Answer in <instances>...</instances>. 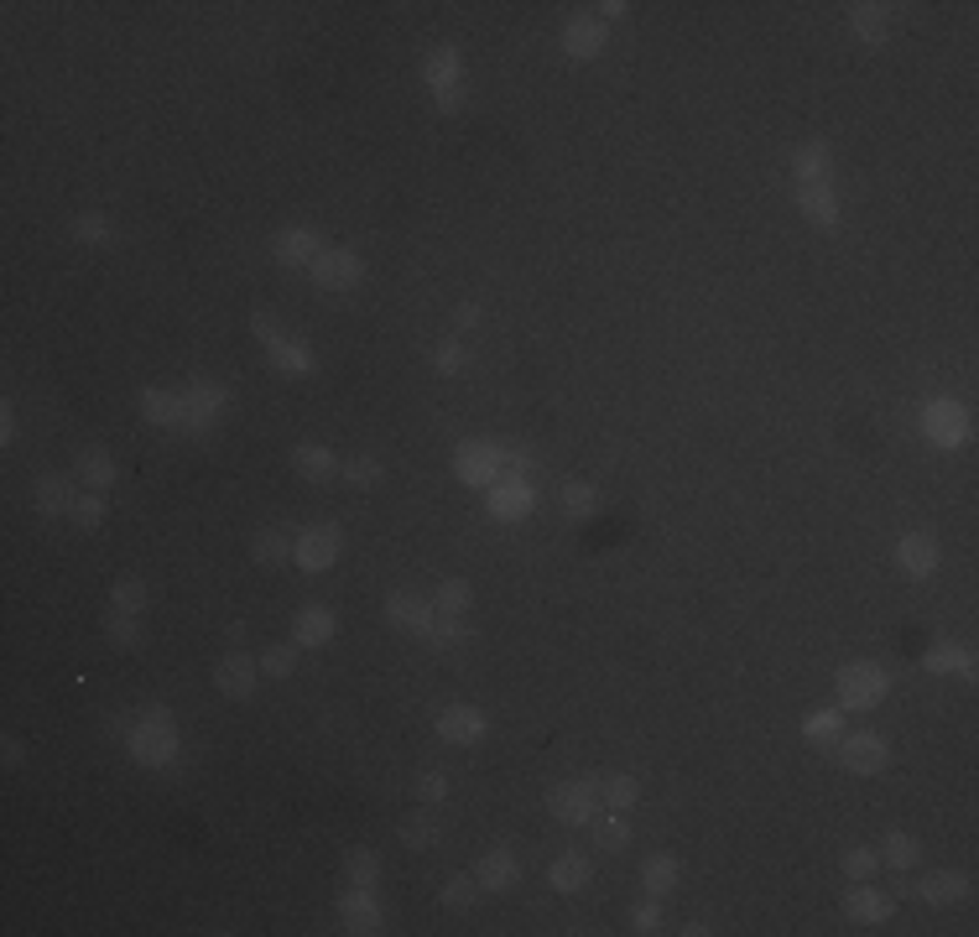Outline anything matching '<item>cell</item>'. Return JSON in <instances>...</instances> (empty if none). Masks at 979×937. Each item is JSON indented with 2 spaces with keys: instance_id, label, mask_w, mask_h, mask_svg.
Instances as JSON below:
<instances>
[{
  "instance_id": "6da1fadb",
  "label": "cell",
  "mask_w": 979,
  "mask_h": 937,
  "mask_svg": "<svg viewBox=\"0 0 979 937\" xmlns=\"http://www.w3.org/2000/svg\"><path fill=\"white\" fill-rule=\"evenodd\" d=\"M125 750L136 766H173L182 750V735H178V718L167 709H146V714L125 729Z\"/></svg>"
},
{
  "instance_id": "7a4b0ae2",
  "label": "cell",
  "mask_w": 979,
  "mask_h": 937,
  "mask_svg": "<svg viewBox=\"0 0 979 937\" xmlns=\"http://www.w3.org/2000/svg\"><path fill=\"white\" fill-rule=\"evenodd\" d=\"M886 693H891V678H886V667H876V661H849V667H839V678H834V699H839L844 714H870V709L886 703Z\"/></svg>"
},
{
  "instance_id": "3957f363",
  "label": "cell",
  "mask_w": 979,
  "mask_h": 937,
  "mask_svg": "<svg viewBox=\"0 0 979 937\" xmlns=\"http://www.w3.org/2000/svg\"><path fill=\"white\" fill-rule=\"evenodd\" d=\"M922 438L933 443V448H943V454H954V448H964L969 443V433H975V422H969V406H964L959 397H933L927 406H922Z\"/></svg>"
},
{
  "instance_id": "277c9868",
  "label": "cell",
  "mask_w": 979,
  "mask_h": 937,
  "mask_svg": "<svg viewBox=\"0 0 979 937\" xmlns=\"http://www.w3.org/2000/svg\"><path fill=\"white\" fill-rule=\"evenodd\" d=\"M422 83L433 89V104H438L443 115H454V110L464 104V58H459L454 42L422 53Z\"/></svg>"
},
{
  "instance_id": "5b68a950",
  "label": "cell",
  "mask_w": 979,
  "mask_h": 937,
  "mask_svg": "<svg viewBox=\"0 0 979 937\" xmlns=\"http://www.w3.org/2000/svg\"><path fill=\"white\" fill-rule=\"evenodd\" d=\"M251 334L266 344V359H271L277 376H313V370H319V355H313L302 339L281 334L277 323H271V313H256V319H251Z\"/></svg>"
},
{
  "instance_id": "8992f818",
  "label": "cell",
  "mask_w": 979,
  "mask_h": 937,
  "mask_svg": "<svg viewBox=\"0 0 979 937\" xmlns=\"http://www.w3.org/2000/svg\"><path fill=\"white\" fill-rule=\"evenodd\" d=\"M600 781L594 777H579V781H558L553 792H547V813L568 828H589V823L600 818Z\"/></svg>"
},
{
  "instance_id": "52a82bcc",
  "label": "cell",
  "mask_w": 979,
  "mask_h": 937,
  "mask_svg": "<svg viewBox=\"0 0 979 937\" xmlns=\"http://www.w3.org/2000/svg\"><path fill=\"white\" fill-rule=\"evenodd\" d=\"M505 475V448L490 438H469L454 448V479L469 484V490H490L496 479Z\"/></svg>"
},
{
  "instance_id": "ba28073f",
  "label": "cell",
  "mask_w": 979,
  "mask_h": 937,
  "mask_svg": "<svg viewBox=\"0 0 979 937\" xmlns=\"http://www.w3.org/2000/svg\"><path fill=\"white\" fill-rule=\"evenodd\" d=\"M834 750H839V766L849 771V777H880V771L891 766V739L880 735V729L839 735L834 739Z\"/></svg>"
},
{
  "instance_id": "9c48e42d",
  "label": "cell",
  "mask_w": 979,
  "mask_h": 937,
  "mask_svg": "<svg viewBox=\"0 0 979 937\" xmlns=\"http://www.w3.org/2000/svg\"><path fill=\"white\" fill-rule=\"evenodd\" d=\"M334 912H340L344 933H355V937L386 933V906H380L376 885H344L340 901H334Z\"/></svg>"
},
{
  "instance_id": "30bf717a",
  "label": "cell",
  "mask_w": 979,
  "mask_h": 937,
  "mask_svg": "<svg viewBox=\"0 0 979 937\" xmlns=\"http://www.w3.org/2000/svg\"><path fill=\"white\" fill-rule=\"evenodd\" d=\"M344 553V537H340V526H302L298 537H292V562H298L302 573H329L334 562H340Z\"/></svg>"
},
{
  "instance_id": "8fae6325",
  "label": "cell",
  "mask_w": 979,
  "mask_h": 937,
  "mask_svg": "<svg viewBox=\"0 0 979 937\" xmlns=\"http://www.w3.org/2000/svg\"><path fill=\"white\" fill-rule=\"evenodd\" d=\"M485 511L490 521L500 526H511V521H526L537 511V490H532V479H516V475H500L490 490H485Z\"/></svg>"
},
{
  "instance_id": "7c38bea8",
  "label": "cell",
  "mask_w": 979,
  "mask_h": 937,
  "mask_svg": "<svg viewBox=\"0 0 979 937\" xmlns=\"http://www.w3.org/2000/svg\"><path fill=\"white\" fill-rule=\"evenodd\" d=\"M308 277L319 281L323 292H355L365 281V260L355 250H344V245H329L313 266H308Z\"/></svg>"
},
{
  "instance_id": "4fadbf2b",
  "label": "cell",
  "mask_w": 979,
  "mask_h": 937,
  "mask_svg": "<svg viewBox=\"0 0 979 937\" xmlns=\"http://www.w3.org/2000/svg\"><path fill=\"white\" fill-rule=\"evenodd\" d=\"M182 406H188V422H182V433H209V427L224 417V406H230V391H224L220 380H193V386L182 391Z\"/></svg>"
},
{
  "instance_id": "5bb4252c",
  "label": "cell",
  "mask_w": 979,
  "mask_h": 937,
  "mask_svg": "<svg viewBox=\"0 0 979 937\" xmlns=\"http://www.w3.org/2000/svg\"><path fill=\"white\" fill-rule=\"evenodd\" d=\"M260 682V661L245 657L241 646H230L220 661H214V688H220L224 699H251Z\"/></svg>"
},
{
  "instance_id": "9a60e30c",
  "label": "cell",
  "mask_w": 979,
  "mask_h": 937,
  "mask_svg": "<svg viewBox=\"0 0 979 937\" xmlns=\"http://www.w3.org/2000/svg\"><path fill=\"white\" fill-rule=\"evenodd\" d=\"M897 568L906 573V579H933L943 568V547L933 532H906V537L897 542Z\"/></svg>"
},
{
  "instance_id": "2e32d148",
  "label": "cell",
  "mask_w": 979,
  "mask_h": 937,
  "mask_svg": "<svg viewBox=\"0 0 979 937\" xmlns=\"http://www.w3.org/2000/svg\"><path fill=\"white\" fill-rule=\"evenodd\" d=\"M386 620H391L397 631H407V636L427 640L433 620H438V604H427L422 594H407V589H391V594H386Z\"/></svg>"
},
{
  "instance_id": "e0dca14e",
  "label": "cell",
  "mask_w": 979,
  "mask_h": 937,
  "mask_svg": "<svg viewBox=\"0 0 979 937\" xmlns=\"http://www.w3.org/2000/svg\"><path fill=\"white\" fill-rule=\"evenodd\" d=\"M323 250H329V245H323V235L313 224H287V230H277V239H271V256H277L281 266H302V271H308Z\"/></svg>"
},
{
  "instance_id": "ac0fdd59",
  "label": "cell",
  "mask_w": 979,
  "mask_h": 937,
  "mask_svg": "<svg viewBox=\"0 0 979 937\" xmlns=\"http://www.w3.org/2000/svg\"><path fill=\"white\" fill-rule=\"evenodd\" d=\"M490 735V718L475 709V703H448L438 714V739L443 745H480Z\"/></svg>"
},
{
  "instance_id": "d6986e66",
  "label": "cell",
  "mask_w": 979,
  "mask_h": 937,
  "mask_svg": "<svg viewBox=\"0 0 979 937\" xmlns=\"http://www.w3.org/2000/svg\"><path fill=\"white\" fill-rule=\"evenodd\" d=\"M897 912V901L876 891L870 880H849V891H844V917L849 922H865V927H880V922H891Z\"/></svg>"
},
{
  "instance_id": "ffe728a7",
  "label": "cell",
  "mask_w": 979,
  "mask_h": 937,
  "mask_svg": "<svg viewBox=\"0 0 979 937\" xmlns=\"http://www.w3.org/2000/svg\"><path fill=\"white\" fill-rule=\"evenodd\" d=\"M922 667L938 672V678L975 682V646H964V640H933V646L922 651Z\"/></svg>"
},
{
  "instance_id": "44dd1931",
  "label": "cell",
  "mask_w": 979,
  "mask_h": 937,
  "mask_svg": "<svg viewBox=\"0 0 979 937\" xmlns=\"http://www.w3.org/2000/svg\"><path fill=\"white\" fill-rule=\"evenodd\" d=\"M792 199H798L802 220H813L819 230H834V224H839V193H834V182H792Z\"/></svg>"
},
{
  "instance_id": "7402d4cb",
  "label": "cell",
  "mask_w": 979,
  "mask_h": 937,
  "mask_svg": "<svg viewBox=\"0 0 979 937\" xmlns=\"http://www.w3.org/2000/svg\"><path fill=\"white\" fill-rule=\"evenodd\" d=\"M604 42H610V26H604L600 16H574L568 26H563V53H568V58H579V63L600 58Z\"/></svg>"
},
{
  "instance_id": "603a6c76",
  "label": "cell",
  "mask_w": 979,
  "mask_h": 937,
  "mask_svg": "<svg viewBox=\"0 0 979 937\" xmlns=\"http://www.w3.org/2000/svg\"><path fill=\"white\" fill-rule=\"evenodd\" d=\"M787 167H792V182H828L834 152H828V141H798L787 152Z\"/></svg>"
},
{
  "instance_id": "cb8c5ba5",
  "label": "cell",
  "mask_w": 979,
  "mask_h": 937,
  "mask_svg": "<svg viewBox=\"0 0 979 937\" xmlns=\"http://www.w3.org/2000/svg\"><path fill=\"white\" fill-rule=\"evenodd\" d=\"M912 896H917L922 906H954V901L969 896V875H964V870H933V875H922L917 885H912Z\"/></svg>"
},
{
  "instance_id": "d4e9b609",
  "label": "cell",
  "mask_w": 979,
  "mask_h": 937,
  "mask_svg": "<svg viewBox=\"0 0 979 937\" xmlns=\"http://www.w3.org/2000/svg\"><path fill=\"white\" fill-rule=\"evenodd\" d=\"M475 880H480V891H511V885H521V855L500 844L475 865Z\"/></svg>"
},
{
  "instance_id": "484cf974",
  "label": "cell",
  "mask_w": 979,
  "mask_h": 937,
  "mask_svg": "<svg viewBox=\"0 0 979 937\" xmlns=\"http://www.w3.org/2000/svg\"><path fill=\"white\" fill-rule=\"evenodd\" d=\"M141 417L152 422V427H173V433H182V422H188L182 391H162V386H146V391H141Z\"/></svg>"
},
{
  "instance_id": "4316f807",
  "label": "cell",
  "mask_w": 979,
  "mask_h": 937,
  "mask_svg": "<svg viewBox=\"0 0 979 937\" xmlns=\"http://www.w3.org/2000/svg\"><path fill=\"white\" fill-rule=\"evenodd\" d=\"M334 631H340V620H334L329 604H302L298 615H292V640L298 646H329Z\"/></svg>"
},
{
  "instance_id": "83f0119b",
  "label": "cell",
  "mask_w": 979,
  "mask_h": 937,
  "mask_svg": "<svg viewBox=\"0 0 979 937\" xmlns=\"http://www.w3.org/2000/svg\"><path fill=\"white\" fill-rule=\"evenodd\" d=\"M292 469H298V479H308V484L340 479V459H334V448H323V443H298V448H292Z\"/></svg>"
},
{
  "instance_id": "f1b7e54d",
  "label": "cell",
  "mask_w": 979,
  "mask_h": 937,
  "mask_svg": "<svg viewBox=\"0 0 979 937\" xmlns=\"http://www.w3.org/2000/svg\"><path fill=\"white\" fill-rule=\"evenodd\" d=\"M32 500H37L42 516H74V505H79V495H74V479H68V475H42L37 490H32Z\"/></svg>"
},
{
  "instance_id": "f546056e",
  "label": "cell",
  "mask_w": 979,
  "mask_h": 937,
  "mask_svg": "<svg viewBox=\"0 0 979 937\" xmlns=\"http://www.w3.org/2000/svg\"><path fill=\"white\" fill-rule=\"evenodd\" d=\"M849 32H855L859 42H886L891 37V5H876V0H859V5H849Z\"/></svg>"
},
{
  "instance_id": "4dcf8cb0",
  "label": "cell",
  "mask_w": 979,
  "mask_h": 937,
  "mask_svg": "<svg viewBox=\"0 0 979 937\" xmlns=\"http://www.w3.org/2000/svg\"><path fill=\"white\" fill-rule=\"evenodd\" d=\"M589 875H594V865H589V855H558L553 865H547V885L553 891H563V896H574V891H583L589 885Z\"/></svg>"
},
{
  "instance_id": "1f68e13d",
  "label": "cell",
  "mask_w": 979,
  "mask_h": 937,
  "mask_svg": "<svg viewBox=\"0 0 979 937\" xmlns=\"http://www.w3.org/2000/svg\"><path fill=\"white\" fill-rule=\"evenodd\" d=\"M401 844H407V849H433V844H438L443 838V818H438V807H427V802H422L418 813H407V818H401Z\"/></svg>"
},
{
  "instance_id": "d6a6232c",
  "label": "cell",
  "mask_w": 979,
  "mask_h": 937,
  "mask_svg": "<svg viewBox=\"0 0 979 937\" xmlns=\"http://www.w3.org/2000/svg\"><path fill=\"white\" fill-rule=\"evenodd\" d=\"M74 475H79L89 490H110L121 469H115V459H110L104 448H79V459H74Z\"/></svg>"
},
{
  "instance_id": "836d02e7",
  "label": "cell",
  "mask_w": 979,
  "mask_h": 937,
  "mask_svg": "<svg viewBox=\"0 0 979 937\" xmlns=\"http://www.w3.org/2000/svg\"><path fill=\"white\" fill-rule=\"evenodd\" d=\"M682 880V859L678 855H652L641 865V885L652 891V896H667V891H678Z\"/></svg>"
},
{
  "instance_id": "e575fe53",
  "label": "cell",
  "mask_w": 979,
  "mask_h": 937,
  "mask_svg": "<svg viewBox=\"0 0 979 937\" xmlns=\"http://www.w3.org/2000/svg\"><path fill=\"white\" fill-rule=\"evenodd\" d=\"M251 558L260 568H281V562H292V537L277 532V526H260L256 537H251Z\"/></svg>"
},
{
  "instance_id": "d590c367",
  "label": "cell",
  "mask_w": 979,
  "mask_h": 937,
  "mask_svg": "<svg viewBox=\"0 0 979 937\" xmlns=\"http://www.w3.org/2000/svg\"><path fill=\"white\" fill-rule=\"evenodd\" d=\"M600 802L615 807V813H631L641 802V781L631 771H615V777H600Z\"/></svg>"
},
{
  "instance_id": "8d00e7d4",
  "label": "cell",
  "mask_w": 979,
  "mask_h": 937,
  "mask_svg": "<svg viewBox=\"0 0 979 937\" xmlns=\"http://www.w3.org/2000/svg\"><path fill=\"white\" fill-rule=\"evenodd\" d=\"M844 735V709H813L802 714V739L808 745H834Z\"/></svg>"
},
{
  "instance_id": "74e56055",
  "label": "cell",
  "mask_w": 979,
  "mask_h": 937,
  "mask_svg": "<svg viewBox=\"0 0 979 937\" xmlns=\"http://www.w3.org/2000/svg\"><path fill=\"white\" fill-rule=\"evenodd\" d=\"M68 235L79 239V245H110V239H115V220L100 214V209H84V214H74Z\"/></svg>"
},
{
  "instance_id": "f35d334b",
  "label": "cell",
  "mask_w": 979,
  "mask_h": 937,
  "mask_svg": "<svg viewBox=\"0 0 979 937\" xmlns=\"http://www.w3.org/2000/svg\"><path fill=\"white\" fill-rule=\"evenodd\" d=\"M922 859V844L912 834H886V849H880V865H891V870H901V875H906V870H912V865H917Z\"/></svg>"
},
{
  "instance_id": "ab89813d",
  "label": "cell",
  "mask_w": 979,
  "mask_h": 937,
  "mask_svg": "<svg viewBox=\"0 0 979 937\" xmlns=\"http://www.w3.org/2000/svg\"><path fill=\"white\" fill-rule=\"evenodd\" d=\"M563 511L574 521H589L600 511V490L589 484V479H574V484H563Z\"/></svg>"
},
{
  "instance_id": "60d3db41",
  "label": "cell",
  "mask_w": 979,
  "mask_h": 937,
  "mask_svg": "<svg viewBox=\"0 0 979 937\" xmlns=\"http://www.w3.org/2000/svg\"><path fill=\"white\" fill-rule=\"evenodd\" d=\"M438 901H443V906H448V912H475V901H480V880H475V875H454V880H443Z\"/></svg>"
},
{
  "instance_id": "b9f144b4",
  "label": "cell",
  "mask_w": 979,
  "mask_h": 937,
  "mask_svg": "<svg viewBox=\"0 0 979 937\" xmlns=\"http://www.w3.org/2000/svg\"><path fill=\"white\" fill-rule=\"evenodd\" d=\"M146 583L141 579H115L110 583V610H125V615H146Z\"/></svg>"
},
{
  "instance_id": "7bdbcfd3",
  "label": "cell",
  "mask_w": 979,
  "mask_h": 937,
  "mask_svg": "<svg viewBox=\"0 0 979 937\" xmlns=\"http://www.w3.org/2000/svg\"><path fill=\"white\" fill-rule=\"evenodd\" d=\"M589 828H594V844H600V849H625V844H631V823H625V813H615V807H610L604 818H594Z\"/></svg>"
},
{
  "instance_id": "ee69618b",
  "label": "cell",
  "mask_w": 979,
  "mask_h": 937,
  "mask_svg": "<svg viewBox=\"0 0 979 937\" xmlns=\"http://www.w3.org/2000/svg\"><path fill=\"white\" fill-rule=\"evenodd\" d=\"M433 604H438V615H469V604H475V589H469L464 579H443V583H438V599H433Z\"/></svg>"
},
{
  "instance_id": "f6af8a7d",
  "label": "cell",
  "mask_w": 979,
  "mask_h": 937,
  "mask_svg": "<svg viewBox=\"0 0 979 937\" xmlns=\"http://www.w3.org/2000/svg\"><path fill=\"white\" fill-rule=\"evenodd\" d=\"M380 880V859L370 849H349L344 855V885H376Z\"/></svg>"
},
{
  "instance_id": "bcb514c9",
  "label": "cell",
  "mask_w": 979,
  "mask_h": 937,
  "mask_svg": "<svg viewBox=\"0 0 979 937\" xmlns=\"http://www.w3.org/2000/svg\"><path fill=\"white\" fill-rule=\"evenodd\" d=\"M260 678H292V667H298V640H292V646H266V651H260Z\"/></svg>"
},
{
  "instance_id": "7dc6e473",
  "label": "cell",
  "mask_w": 979,
  "mask_h": 937,
  "mask_svg": "<svg viewBox=\"0 0 979 937\" xmlns=\"http://www.w3.org/2000/svg\"><path fill=\"white\" fill-rule=\"evenodd\" d=\"M104 636L115 646H136L141 640V615H125V610H104Z\"/></svg>"
},
{
  "instance_id": "c3c4849f",
  "label": "cell",
  "mask_w": 979,
  "mask_h": 937,
  "mask_svg": "<svg viewBox=\"0 0 979 937\" xmlns=\"http://www.w3.org/2000/svg\"><path fill=\"white\" fill-rule=\"evenodd\" d=\"M464 365H469V349H464L459 339H443L438 349H433V370H438V376H464Z\"/></svg>"
},
{
  "instance_id": "681fc988",
  "label": "cell",
  "mask_w": 979,
  "mask_h": 937,
  "mask_svg": "<svg viewBox=\"0 0 979 937\" xmlns=\"http://www.w3.org/2000/svg\"><path fill=\"white\" fill-rule=\"evenodd\" d=\"M380 475H386V469H380L376 459H349V464H340V479H344V484H355V490H370V484H380Z\"/></svg>"
},
{
  "instance_id": "f907efd6",
  "label": "cell",
  "mask_w": 979,
  "mask_h": 937,
  "mask_svg": "<svg viewBox=\"0 0 979 937\" xmlns=\"http://www.w3.org/2000/svg\"><path fill=\"white\" fill-rule=\"evenodd\" d=\"M74 526H84V532L104 526V490H89V495H79V505H74Z\"/></svg>"
},
{
  "instance_id": "816d5d0a",
  "label": "cell",
  "mask_w": 979,
  "mask_h": 937,
  "mask_svg": "<svg viewBox=\"0 0 979 937\" xmlns=\"http://www.w3.org/2000/svg\"><path fill=\"white\" fill-rule=\"evenodd\" d=\"M464 615H438L433 620V631H427V646H464Z\"/></svg>"
},
{
  "instance_id": "f5cc1de1",
  "label": "cell",
  "mask_w": 979,
  "mask_h": 937,
  "mask_svg": "<svg viewBox=\"0 0 979 937\" xmlns=\"http://www.w3.org/2000/svg\"><path fill=\"white\" fill-rule=\"evenodd\" d=\"M839 865H844V875H849V880H870L880 870V855H876V849H844Z\"/></svg>"
},
{
  "instance_id": "db71d44e",
  "label": "cell",
  "mask_w": 979,
  "mask_h": 937,
  "mask_svg": "<svg viewBox=\"0 0 979 937\" xmlns=\"http://www.w3.org/2000/svg\"><path fill=\"white\" fill-rule=\"evenodd\" d=\"M631 933H641V937L661 933V906H657V896H652V901H641L636 912H631Z\"/></svg>"
},
{
  "instance_id": "11a10c76",
  "label": "cell",
  "mask_w": 979,
  "mask_h": 937,
  "mask_svg": "<svg viewBox=\"0 0 979 937\" xmlns=\"http://www.w3.org/2000/svg\"><path fill=\"white\" fill-rule=\"evenodd\" d=\"M443 797H448V777H443V771H422V777H418V802L438 807Z\"/></svg>"
},
{
  "instance_id": "9f6ffc18",
  "label": "cell",
  "mask_w": 979,
  "mask_h": 937,
  "mask_svg": "<svg viewBox=\"0 0 979 937\" xmlns=\"http://www.w3.org/2000/svg\"><path fill=\"white\" fill-rule=\"evenodd\" d=\"M532 448H521V443H511V448H505V475H516V479H526V469H532Z\"/></svg>"
},
{
  "instance_id": "6f0895ef",
  "label": "cell",
  "mask_w": 979,
  "mask_h": 937,
  "mask_svg": "<svg viewBox=\"0 0 979 937\" xmlns=\"http://www.w3.org/2000/svg\"><path fill=\"white\" fill-rule=\"evenodd\" d=\"M16 438V406L11 401H0V443Z\"/></svg>"
},
{
  "instance_id": "680465c9",
  "label": "cell",
  "mask_w": 979,
  "mask_h": 937,
  "mask_svg": "<svg viewBox=\"0 0 979 937\" xmlns=\"http://www.w3.org/2000/svg\"><path fill=\"white\" fill-rule=\"evenodd\" d=\"M0 756H5V766H11V771H16L21 760H26V745H21L16 735H5V745H0Z\"/></svg>"
},
{
  "instance_id": "91938a15",
  "label": "cell",
  "mask_w": 979,
  "mask_h": 937,
  "mask_svg": "<svg viewBox=\"0 0 979 937\" xmlns=\"http://www.w3.org/2000/svg\"><path fill=\"white\" fill-rule=\"evenodd\" d=\"M594 11H600V21H604V26H610V21H620V16H625V11H631V5H625V0H600Z\"/></svg>"
},
{
  "instance_id": "94428289",
  "label": "cell",
  "mask_w": 979,
  "mask_h": 937,
  "mask_svg": "<svg viewBox=\"0 0 979 937\" xmlns=\"http://www.w3.org/2000/svg\"><path fill=\"white\" fill-rule=\"evenodd\" d=\"M480 323V308L475 302H459V328H475Z\"/></svg>"
}]
</instances>
